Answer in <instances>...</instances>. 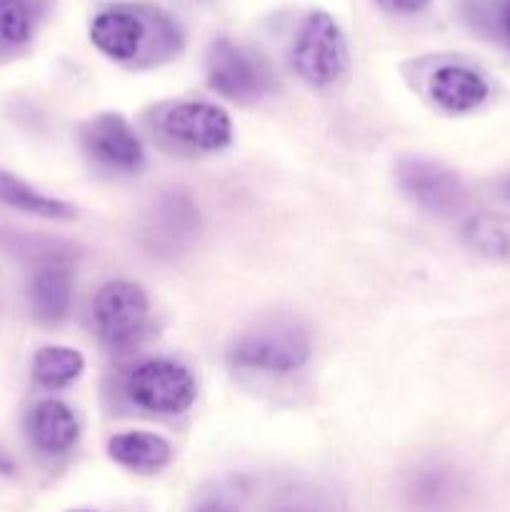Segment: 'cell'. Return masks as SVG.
<instances>
[{"label":"cell","instance_id":"9","mask_svg":"<svg viewBox=\"0 0 510 512\" xmlns=\"http://www.w3.org/2000/svg\"><path fill=\"white\" fill-rule=\"evenodd\" d=\"M205 75L215 93L235 103H255L273 88L268 65L228 38H220L210 45Z\"/></svg>","mask_w":510,"mask_h":512},{"label":"cell","instance_id":"13","mask_svg":"<svg viewBox=\"0 0 510 512\" xmlns=\"http://www.w3.org/2000/svg\"><path fill=\"white\" fill-rule=\"evenodd\" d=\"M30 445L45 458H63L78 445L80 423L68 403L55 398L38 400L25 415Z\"/></svg>","mask_w":510,"mask_h":512},{"label":"cell","instance_id":"14","mask_svg":"<svg viewBox=\"0 0 510 512\" xmlns=\"http://www.w3.org/2000/svg\"><path fill=\"white\" fill-rule=\"evenodd\" d=\"M428 93L433 98V103L438 108H443L445 113L463 115L473 113L475 108H480L488 100L490 85L470 65L453 63L443 65V68H438L430 75Z\"/></svg>","mask_w":510,"mask_h":512},{"label":"cell","instance_id":"20","mask_svg":"<svg viewBox=\"0 0 510 512\" xmlns=\"http://www.w3.org/2000/svg\"><path fill=\"white\" fill-rule=\"evenodd\" d=\"M40 13V0H0V53L28 45L38 30Z\"/></svg>","mask_w":510,"mask_h":512},{"label":"cell","instance_id":"6","mask_svg":"<svg viewBox=\"0 0 510 512\" xmlns=\"http://www.w3.org/2000/svg\"><path fill=\"white\" fill-rule=\"evenodd\" d=\"M203 233V215L188 190H165L140 220V243L150 255L175 258L193 248Z\"/></svg>","mask_w":510,"mask_h":512},{"label":"cell","instance_id":"5","mask_svg":"<svg viewBox=\"0 0 510 512\" xmlns=\"http://www.w3.org/2000/svg\"><path fill=\"white\" fill-rule=\"evenodd\" d=\"M123 390L130 403L155 415L188 413L198 398L195 375L188 365L170 358H150L130 368Z\"/></svg>","mask_w":510,"mask_h":512},{"label":"cell","instance_id":"15","mask_svg":"<svg viewBox=\"0 0 510 512\" xmlns=\"http://www.w3.org/2000/svg\"><path fill=\"white\" fill-rule=\"evenodd\" d=\"M108 455L120 468L138 475H155L165 470L173 460V448L168 440L148 430H128L108 440Z\"/></svg>","mask_w":510,"mask_h":512},{"label":"cell","instance_id":"12","mask_svg":"<svg viewBox=\"0 0 510 512\" xmlns=\"http://www.w3.org/2000/svg\"><path fill=\"white\" fill-rule=\"evenodd\" d=\"M465 500V480L450 463H420L405 480L410 512H455Z\"/></svg>","mask_w":510,"mask_h":512},{"label":"cell","instance_id":"1","mask_svg":"<svg viewBox=\"0 0 510 512\" xmlns=\"http://www.w3.org/2000/svg\"><path fill=\"white\" fill-rule=\"evenodd\" d=\"M90 43L120 65L155 68L180 55L183 30L158 5L123 3L90 20Z\"/></svg>","mask_w":510,"mask_h":512},{"label":"cell","instance_id":"2","mask_svg":"<svg viewBox=\"0 0 510 512\" xmlns=\"http://www.w3.org/2000/svg\"><path fill=\"white\" fill-rule=\"evenodd\" d=\"M313 355L310 330L295 318H268L255 323L230 343L228 360L233 368L265 375H293L308 365Z\"/></svg>","mask_w":510,"mask_h":512},{"label":"cell","instance_id":"25","mask_svg":"<svg viewBox=\"0 0 510 512\" xmlns=\"http://www.w3.org/2000/svg\"><path fill=\"white\" fill-rule=\"evenodd\" d=\"M75 512H90V510H75Z\"/></svg>","mask_w":510,"mask_h":512},{"label":"cell","instance_id":"19","mask_svg":"<svg viewBox=\"0 0 510 512\" xmlns=\"http://www.w3.org/2000/svg\"><path fill=\"white\" fill-rule=\"evenodd\" d=\"M463 240L475 255L488 260L510 258V220L500 215H473L463 225Z\"/></svg>","mask_w":510,"mask_h":512},{"label":"cell","instance_id":"21","mask_svg":"<svg viewBox=\"0 0 510 512\" xmlns=\"http://www.w3.org/2000/svg\"><path fill=\"white\" fill-rule=\"evenodd\" d=\"M380 10L393 15H415L428 8L430 0H373Z\"/></svg>","mask_w":510,"mask_h":512},{"label":"cell","instance_id":"8","mask_svg":"<svg viewBox=\"0 0 510 512\" xmlns=\"http://www.w3.org/2000/svg\"><path fill=\"white\" fill-rule=\"evenodd\" d=\"M395 180L418 208L438 218H453L468 205V188L460 175L438 160L408 155L395 168Z\"/></svg>","mask_w":510,"mask_h":512},{"label":"cell","instance_id":"23","mask_svg":"<svg viewBox=\"0 0 510 512\" xmlns=\"http://www.w3.org/2000/svg\"><path fill=\"white\" fill-rule=\"evenodd\" d=\"M498 25H500V33H503L505 43L510 45V0H503V5H500Z\"/></svg>","mask_w":510,"mask_h":512},{"label":"cell","instance_id":"7","mask_svg":"<svg viewBox=\"0 0 510 512\" xmlns=\"http://www.w3.org/2000/svg\"><path fill=\"white\" fill-rule=\"evenodd\" d=\"M75 253L70 245H45L33 255L28 273V303L43 328L65 323L73 305Z\"/></svg>","mask_w":510,"mask_h":512},{"label":"cell","instance_id":"3","mask_svg":"<svg viewBox=\"0 0 510 512\" xmlns=\"http://www.w3.org/2000/svg\"><path fill=\"white\" fill-rule=\"evenodd\" d=\"M350 53L338 20L325 10L305 15L290 45V68L310 88H330L348 73Z\"/></svg>","mask_w":510,"mask_h":512},{"label":"cell","instance_id":"10","mask_svg":"<svg viewBox=\"0 0 510 512\" xmlns=\"http://www.w3.org/2000/svg\"><path fill=\"white\" fill-rule=\"evenodd\" d=\"M158 128L170 143L198 153H218L233 143V120L220 105L183 100L160 113Z\"/></svg>","mask_w":510,"mask_h":512},{"label":"cell","instance_id":"18","mask_svg":"<svg viewBox=\"0 0 510 512\" xmlns=\"http://www.w3.org/2000/svg\"><path fill=\"white\" fill-rule=\"evenodd\" d=\"M265 512H350L335 490L315 483H290L270 498Z\"/></svg>","mask_w":510,"mask_h":512},{"label":"cell","instance_id":"4","mask_svg":"<svg viewBox=\"0 0 510 512\" xmlns=\"http://www.w3.org/2000/svg\"><path fill=\"white\" fill-rule=\"evenodd\" d=\"M93 328L110 353H130L150 328V298L133 280H110L93 298Z\"/></svg>","mask_w":510,"mask_h":512},{"label":"cell","instance_id":"17","mask_svg":"<svg viewBox=\"0 0 510 512\" xmlns=\"http://www.w3.org/2000/svg\"><path fill=\"white\" fill-rule=\"evenodd\" d=\"M85 358L80 350L68 345H43L35 350L30 375L45 390H60L73 385L83 375Z\"/></svg>","mask_w":510,"mask_h":512},{"label":"cell","instance_id":"16","mask_svg":"<svg viewBox=\"0 0 510 512\" xmlns=\"http://www.w3.org/2000/svg\"><path fill=\"white\" fill-rule=\"evenodd\" d=\"M0 203L18 210V213L45 220H70L75 215L73 205L65 203L63 198L43 193V190L33 188L23 178L3 168H0Z\"/></svg>","mask_w":510,"mask_h":512},{"label":"cell","instance_id":"24","mask_svg":"<svg viewBox=\"0 0 510 512\" xmlns=\"http://www.w3.org/2000/svg\"><path fill=\"white\" fill-rule=\"evenodd\" d=\"M498 190H500V195H503V200H508V203H510V175L500 178Z\"/></svg>","mask_w":510,"mask_h":512},{"label":"cell","instance_id":"11","mask_svg":"<svg viewBox=\"0 0 510 512\" xmlns=\"http://www.w3.org/2000/svg\"><path fill=\"white\" fill-rule=\"evenodd\" d=\"M80 143L88 158L115 173H140L145 168V148L128 118L120 113H100L80 128Z\"/></svg>","mask_w":510,"mask_h":512},{"label":"cell","instance_id":"22","mask_svg":"<svg viewBox=\"0 0 510 512\" xmlns=\"http://www.w3.org/2000/svg\"><path fill=\"white\" fill-rule=\"evenodd\" d=\"M193 512H240V510L225 498H208V500H200V503L193 508Z\"/></svg>","mask_w":510,"mask_h":512}]
</instances>
